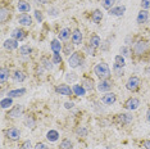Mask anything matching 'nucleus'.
I'll return each mask as SVG.
<instances>
[{
    "mask_svg": "<svg viewBox=\"0 0 150 149\" xmlns=\"http://www.w3.org/2000/svg\"><path fill=\"white\" fill-rule=\"evenodd\" d=\"M19 52H21L22 55H28V54L32 52V49H31V46H28V45H22L21 48H19Z\"/></svg>",
    "mask_w": 150,
    "mask_h": 149,
    "instance_id": "nucleus-32",
    "label": "nucleus"
},
{
    "mask_svg": "<svg viewBox=\"0 0 150 149\" xmlns=\"http://www.w3.org/2000/svg\"><path fill=\"white\" fill-rule=\"evenodd\" d=\"M100 37H99L98 35H93L91 36V39H90V45L91 46H94V48H98L99 45H100Z\"/></svg>",
    "mask_w": 150,
    "mask_h": 149,
    "instance_id": "nucleus-27",
    "label": "nucleus"
},
{
    "mask_svg": "<svg viewBox=\"0 0 150 149\" xmlns=\"http://www.w3.org/2000/svg\"><path fill=\"white\" fill-rule=\"evenodd\" d=\"M94 72H95V74H96L99 79H101V80H107L108 77L110 76V70H109L108 64L104 63V62L98 63L96 66H95V68H94Z\"/></svg>",
    "mask_w": 150,
    "mask_h": 149,
    "instance_id": "nucleus-1",
    "label": "nucleus"
},
{
    "mask_svg": "<svg viewBox=\"0 0 150 149\" xmlns=\"http://www.w3.org/2000/svg\"><path fill=\"white\" fill-rule=\"evenodd\" d=\"M72 41L73 44H76V45H78V44L82 43V33H81L80 30H74L73 33H72Z\"/></svg>",
    "mask_w": 150,
    "mask_h": 149,
    "instance_id": "nucleus-17",
    "label": "nucleus"
},
{
    "mask_svg": "<svg viewBox=\"0 0 150 149\" xmlns=\"http://www.w3.org/2000/svg\"><path fill=\"white\" fill-rule=\"evenodd\" d=\"M35 149H47V147H46V144H44V143H37Z\"/></svg>",
    "mask_w": 150,
    "mask_h": 149,
    "instance_id": "nucleus-46",
    "label": "nucleus"
},
{
    "mask_svg": "<svg viewBox=\"0 0 150 149\" xmlns=\"http://www.w3.org/2000/svg\"><path fill=\"white\" fill-rule=\"evenodd\" d=\"M26 125L28 127H33V126H35V120H33L32 117H27L26 118Z\"/></svg>",
    "mask_w": 150,
    "mask_h": 149,
    "instance_id": "nucleus-39",
    "label": "nucleus"
},
{
    "mask_svg": "<svg viewBox=\"0 0 150 149\" xmlns=\"http://www.w3.org/2000/svg\"><path fill=\"white\" fill-rule=\"evenodd\" d=\"M140 106V100L137 99V98H131V99H128L127 101H126L125 104V108L128 111H134V109H137Z\"/></svg>",
    "mask_w": 150,
    "mask_h": 149,
    "instance_id": "nucleus-5",
    "label": "nucleus"
},
{
    "mask_svg": "<svg viewBox=\"0 0 150 149\" xmlns=\"http://www.w3.org/2000/svg\"><path fill=\"white\" fill-rule=\"evenodd\" d=\"M8 17H9V11H8V9H6V8H1V9H0V21H1V23H4Z\"/></svg>",
    "mask_w": 150,
    "mask_h": 149,
    "instance_id": "nucleus-28",
    "label": "nucleus"
},
{
    "mask_svg": "<svg viewBox=\"0 0 150 149\" xmlns=\"http://www.w3.org/2000/svg\"><path fill=\"white\" fill-rule=\"evenodd\" d=\"M141 6L145 9H149L150 8V0H141Z\"/></svg>",
    "mask_w": 150,
    "mask_h": 149,
    "instance_id": "nucleus-42",
    "label": "nucleus"
},
{
    "mask_svg": "<svg viewBox=\"0 0 150 149\" xmlns=\"http://www.w3.org/2000/svg\"><path fill=\"white\" fill-rule=\"evenodd\" d=\"M82 84H83V87L86 90H93V87H94V81L91 80V79H85L83 81H82Z\"/></svg>",
    "mask_w": 150,
    "mask_h": 149,
    "instance_id": "nucleus-29",
    "label": "nucleus"
},
{
    "mask_svg": "<svg viewBox=\"0 0 150 149\" xmlns=\"http://www.w3.org/2000/svg\"><path fill=\"white\" fill-rule=\"evenodd\" d=\"M114 72L117 73V76H123V70H122V67L114 66Z\"/></svg>",
    "mask_w": 150,
    "mask_h": 149,
    "instance_id": "nucleus-43",
    "label": "nucleus"
},
{
    "mask_svg": "<svg viewBox=\"0 0 150 149\" xmlns=\"http://www.w3.org/2000/svg\"><path fill=\"white\" fill-rule=\"evenodd\" d=\"M82 54H81L80 52H76V53H73L72 55L69 57V59H68V64H69L72 68H76V67H78L81 63H82Z\"/></svg>",
    "mask_w": 150,
    "mask_h": 149,
    "instance_id": "nucleus-2",
    "label": "nucleus"
},
{
    "mask_svg": "<svg viewBox=\"0 0 150 149\" xmlns=\"http://www.w3.org/2000/svg\"><path fill=\"white\" fill-rule=\"evenodd\" d=\"M18 22L21 23V25H23V26H31V25H32V18H31V17H30L28 14L23 13V14L19 16Z\"/></svg>",
    "mask_w": 150,
    "mask_h": 149,
    "instance_id": "nucleus-12",
    "label": "nucleus"
},
{
    "mask_svg": "<svg viewBox=\"0 0 150 149\" xmlns=\"http://www.w3.org/2000/svg\"><path fill=\"white\" fill-rule=\"evenodd\" d=\"M121 53L123 54V55H126V57L129 55V50H128L127 46H122V48H121Z\"/></svg>",
    "mask_w": 150,
    "mask_h": 149,
    "instance_id": "nucleus-44",
    "label": "nucleus"
},
{
    "mask_svg": "<svg viewBox=\"0 0 150 149\" xmlns=\"http://www.w3.org/2000/svg\"><path fill=\"white\" fill-rule=\"evenodd\" d=\"M114 3H115V0H101V5H103L105 9H108V11H110Z\"/></svg>",
    "mask_w": 150,
    "mask_h": 149,
    "instance_id": "nucleus-31",
    "label": "nucleus"
},
{
    "mask_svg": "<svg viewBox=\"0 0 150 149\" xmlns=\"http://www.w3.org/2000/svg\"><path fill=\"white\" fill-rule=\"evenodd\" d=\"M66 80L68 81V82H73V81H76L77 80V76H76V73H67V76H66Z\"/></svg>",
    "mask_w": 150,
    "mask_h": 149,
    "instance_id": "nucleus-37",
    "label": "nucleus"
},
{
    "mask_svg": "<svg viewBox=\"0 0 150 149\" xmlns=\"http://www.w3.org/2000/svg\"><path fill=\"white\" fill-rule=\"evenodd\" d=\"M148 48H149V43L145 41V40H140V41L135 45V53L136 54H142Z\"/></svg>",
    "mask_w": 150,
    "mask_h": 149,
    "instance_id": "nucleus-6",
    "label": "nucleus"
},
{
    "mask_svg": "<svg viewBox=\"0 0 150 149\" xmlns=\"http://www.w3.org/2000/svg\"><path fill=\"white\" fill-rule=\"evenodd\" d=\"M9 76V70L5 68V67H3L1 70H0V81H1V84L5 82V80L8 79Z\"/></svg>",
    "mask_w": 150,
    "mask_h": 149,
    "instance_id": "nucleus-23",
    "label": "nucleus"
},
{
    "mask_svg": "<svg viewBox=\"0 0 150 149\" xmlns=\"http://www.w3.org/2000/svg\"><path fill=\"white\" fill-rule=\"evenodd\" d=\"M112 87V82L108 80H101L98 85V90L99 91H109Z\"/></svg>",
    "mask_w": 150,
    "mask_h": 149,
    "instance_id": "nucleus-13",
    "label": "nucleus"
},
{
    "mask_svg": "<svg viewBox=\"0 0 150 149\" xmlns=\"http://www.w3.org/2000/svg\"><path fill=\"white\" fill-rule=\"evenodd\" d=\"M71 36V30L69 28H62L59 32V40H63V41H66V40L69 39Z\"/></svg>",
    "mask_w": 150,
    "mask_h": 149,
    "instance_id": "nucleus-21",
    "label": "nucleus"
},
{
    "mask_svg": "<svg viewBox=\"0 0 150 149\" xmlns=\"http://www.w3.org/2000/svg\"><path fill=\"white\" fill-rule=\"evenodd\" d=\"M17 6H18V11L22 12V13H27V12H30V9H31L30 4L27 1H25V0H19Z\"/></svg>",
    "mask_w": 150,
    "mask_h": 149,
    "instance_id": "nucleus-16",
    "label": "nucleus"
},
{
    "mask_svg": "<svg viewBox=\"0 0 150 149\" xmlns=\"http://www.w3.org/2000/svg\"><path fill=\"white\" fill-rule=\"evenodd\" d=\"M63 50H64V54L69 55V54L73 52V45H72V44H66V45H64V48H63Z\"/></svg>",
    "mask_w": 150,
    "mask_h": 149,
    "instance_id": "nucleus-35",
    "label": "nucleus"
},
{
    "mask_svg": "<svg viewBox=\"0 0 150 149\" xmlns=\"http://www.w3.org/2000/svg\"><path fill=\"white\" fill-rule=\"evenodd\" d=\"M50 48H52L53 53H59L60 49H62V46H60V43L58 41V40H53L52 44H50Z\"/></svg>",
    "mask_w": 150,
    "mask_h": 149,
    "instance_id": "nucleus-26",
    "label": "nucleus"
},
{
    "mask_svg": "<svg viewBox=\"0 0 150 149\" xmlns=\"http://www.w3.org/2000/svg\"><path fill=\"white\" fill-rule=\"evenodd\" d=\"M139 86H140V79L139 77H136V76L129 77L127 84H126V87H127L129 91H136L139 89Z\"/></svg>",
    "mask_w": 150,
    "mask_h": 149,
    "instance_id": "nucleus-3",
    "label": "nucleus"
},
{
    "mask_svg": "<svg viewBox=\"0 0 150 149\" xmlns=\"http://www.w3.org/2000/svg\"><path fill=\"white\" fill-rule=\"evenodd\" d=\"M42 63H44V66H45V68L46 70H52L53 68V66H52V62H49L46 58H44L42 59Z\"/></svg>",
    "mask_w": 150,
    "mask_h": 149,
    "instance_id": "nucleus-41",
    "label": "nucleus"
},
{
    "mask_svg": "<svg viewBox=\"0 0 150 149\" xmlns=\"http://www.w3.org/2000/svg\"><path fill=\"white\" fill-rule=\"evenodd\" d=\"M55 90H57V93H59L60 95H66V96H68V95H71V94L73 93V90L71 89L68 85H58L57 87H55Z\"/></svg>",
    "mask_w": 150,
    "mask_h": 149,
    "instance_id": "nucleus-7",
    "label": "nucleus"
},
{
    "mask_svg": "<svg viewBox=\"0 0 150 149\" xmlns=\"http://www.w3.org/2000/svg\"><path fill=\"white\" fill-rule=\"evenodd\" d=\"M6 138L11 139V140H18L21 138V131L17 127H11L6 130Z\"/></svg>",
    "mask_w": 150,
    "mask_h": 149,
    "instance_id": "nucleus-4",
    "label": "nucleus"
},
{
    "mask_svg": "<svg viewBox=\"0 0 150 149\" xmlns=\"http://www.w3.org/2000/svg\"><path fill=\"white\" fill-rule=\"evenodd\" d=\"M76 133L78 135H81V136H86V135H87V130L85 127H78L76 130Z\"/></svg>",
    "mask_w": 150,
    "mask_h": 149,
    "instance_id": "nucleus-38",
    "label": "nucleus"
},
{
    "mask_svg": "<svg viewBox=\"0 0 150 149\" xmlns=\"http://www.w3.org/2000/svg\"><path fill=\"white\" fill-rule=\"evenodd\" d=\"M149 18V13L145 11H140L139 14H137V23H140V25H142V23H145L146 21H148Z\"/></svg>",
    "mask_w": 150,
    "mask_h": 149,
    "instance_id": "nucleus-18",
    "label": "nucleus"
},
{
    "mask_svg": "<svg viewBox=\"0 0 150 149\" xmlns=\"http://www.w3.org/2000/svg\"><path fill=\"white\" fill-rule=\"evenodd\" d=\"M64 107H66L67 109H69V108H72V107H73V103H72V101H67V103L64 104Z\"/></svg>",
    "mask_w": 150,
    "mask_h": 149,
    "instance_id": "nucleus-47",
    "label": "nucleus"
},
{
    "mask_svg": "<svg viewBox=\"0 0 150 149\" xmlns=\"http://www.w3.org/2000/svg\"><path fill=\"white\" fill-rule=\"evenodd\" d=\"M144 147H145L146 149H150V140H145V141H144Z\"/></svg>",
    "mask_w": 150,
    "mask_h": 149,
    "instance_id": "nucleus-48",
    "label": "nucleus"
},
{
    "mask_svg": "<svg viewBox=\"0 0 150 149\" xmlns=\"http://www.w3.org/2000/svg\"><path fill=\"white\" fill-rule=\"evenodd\" d=\"M114 62H115V66H117V67H123L125 66V58L122 55H117V57H115Z\"/></svg>",
    "mask_w": 150,
    "mask_h": 149,
    "instance_id": "nucleus-34",
    "label": "nucleus"
},
{
    "mask_svg": "<svg viewBox=\"0 0 150 149\" xmlns=\"http://www.w3.org/2000/svg\"><path fill=\"white\" fill-rule=\"evenodd\" d=\"M12 98H9V96H6V98H4V99H1V108H8V107H11L12 106Z\"/></svg>",
    "mask_w": 150,
    "mask_h": 149,
    "instance_id": "nucleus-33",
    "label": "nucleus"
},
{
    "mask_svg": "<svg viewBox=\"0 0 150 149\" xmlns=\"http://www.w3.org/2000/svg\"><path fill=\"white\" fill-rule=\"evenodd\" d=\"M31 147H32V145H31V141L27 140V141H25V143L21 145V147H19V149H31Z\"/></svg>",
    "mask_w": 150,
    "mask_h": 149,
    "instance_id": "nucleus-40",
    "label": "nucleus"
},
{
    "mask_svg": "<svg viewBox=\"0 0 150 149\" xmlns=\"http://www.w3.org/2000/svg\"><path fill=\"white\" fill-rule=\"evenodd\" d=\"M53 63H62V58H60V54L59 53H54L53 54Z\"/></svg>",
    "mask_w": 150,
    "mask_h": 149,
    "instance_id": "nucleus-36",
    "label": "nucleus"
},
{
    "mask_svg": "<svg viewBox=\"0 0 150 149\" xmlns=\"http://www.w3.org/2000/svg\"><path fill=\"white\" fill-rule=\"evenodd\" d=\"M125 12H126V6L125 5H121V6L112 8L110 11H109V14H110V16H115V17H119V16L123 14Z\"/></svg>",
    "mask_w": 150,
    "mask_h": 149,
    "instance_id": "nucleus-14",
    "label": "nucleus"
},
{
    "mask_svg": "<svg viewBox=\"0 0 150 149\" xmlns=\"http://www.w3.org/2000/svg\"><path fill=\"white\" fill-rule=\"evenodd\" d=\"M46 138L49 141H57L58 138H59V134H58V131H55V130H50L49 133L46 134Z\"/></svg>",
    "mask_w": 150,
    "mask_h": 149,
    "instance_id": "nucleus-22",
    "label": "nucleus"
},
{
    "mask_svg": "<svg viewBox=\"0 0 150 149\" xmlns=\"http://www.w3.org/2000/svg\"><path fill=\"white\" fill-rule=\"evenodd\" d=\"M72 90H73V93L76 94L77 96H83L85 95V93H86V89L82 86V85H74L73 87H72Z\"/></svg>",
    "mask_w": 150,
    "mask_h": 149,
    "instance_id": "nucleus-20",
    "label": "nucleus"
},
{
    "mask_svg": "<svg viewBox=\"0 0 150 149\" xmlns=\"http://www.w3.org/2000/svg\"><path fill=\"white\" fill-rule=\"evenodd\" d=\"M4 48L6 50H14L18 48V41L14 39H8L4 41Z\"/></svg>",
    "mask_w": 150,
    "mask_h": 149,
    "instance_id": "nucleus-11",
    "label": "nucleus"
},
{
    "mask_svg": "<svg viewBox=\"0 0 150 149\" xmlns=\"http://www.w3.org/2000/svg\"><path fill=\"white\" fill-rule=\"evenodd\" d=\"M115 100H117V98H115V94H113V93H107L101 98V101H103L104 104H108V106H112Z\"/></svg>",
    "mask_w": 150,
    "mask_h": 149,
    "instance_id": "nucleus-8",
    "label": "nucleus"
},
{
    "mask_svg": "<svg viewBox=\"0 0 150 149\" xmlns=\"http://www.w3.org/2000/svg\"><path fill=\"white\" fill-rule=\"evenodd\" d=\"M101 18H103V13H101L100 11H95L93 13V16H91V19H93L94 23H99L101 21Z\"/></svg>",
    "mask_w": 150,
    "mask_h": 149,
    "instance_id": "nucleus-25",
    "label": "nucleus"
},
{
    "mask_svg": "<svg viewBox=\"0 0 150 149\" xmlns=\"http://www.w3.org/2000/svg\"><path fill=\"white\" fill-rule=\"evenodd\" d=\"M26 93V89H17V90H11L8 93V96L9 98H17V96H22L23 94Z\"/></svg>",
    "mask_w": 150,
    "mask_h": 149,
    "instance_id": "nucleus-19",
    "label": "nucleus"
},
{
    "mask_svg": "<svg viewBox=\"0 0 150 149\" xmlns=\"http://www.w3.org/2000/svg\"><path fill=\"white\" fill-rule=\"evenodd\" d=\"M13 79L16 81L22 82V81H25V79H26V74H25V72H22V71H16L14 74H13Z\"/></svg>",
    "mask_w": 150,
    "mask_h": 149,
    "instance_id": "nucleus-24",
    "label": "nucleus"
},
{
    "mask_svg": "<svg viewBox=\"0 0 150 149\" xmlns=\"http://www.w3.org/2000/svg\"><path fill=\"white\" fill-rule=\"evenodd\" d=\"M60 149H73L72 141L68 140V139H64L62 143H60Z\"/></svg>",
    "mask_w": 150,
    "mask_h": 149,
    "instance_id": "nucleus-30",
    "label": "nucleus"
},
{
    "mask_svg": "<svg viewBox=\"0 0 150 149\" xmlns=\"http://www.w3.org/2000/svg\"><path fill=\"white\" fill-rule=\"evenodd\" d=\"M25 37H26V32L23 31V30H21V28L13 30V32H12V39H14V40H17V41H19V40H23Z\"/></svg>",
    "mask_w": 150,
    "mask_h": 149,
    "instance_id": "nucleus-10",
    "label": "nucleus"
},
{
    "mask_svg": "<svg viewBox=\"0 0 150 149\" xmlns=\"http://www.w3.org/2000/svg\"><path fill=\"white\" fill-rule=\"evenodd\" d=\"M22 111H23V107L22 106H16L14 108H13L12 111H9V113H8V116L11 117V118H16V117H18V116H21V113H22Z\"/></svg>",
    "mask_w": 150,
    "mask_h": 149,
    "instance_id": "nucleus-15",
    "label": "nucleus"
},
{
    "mask_svg": "<svg viewBox=\"0 0 150 149\" xmlns=\"http://www.w3.org/2000/svg\"><path fill=\"white\" fill-rule=\"evenodd\" d=\"M35 16H36V19H37L39 22L42 21V14H41V12H40V11H36V12H35Z\"/></svg>",
    "mask_w": 150,
    "mask_h": 149,
    "instance_id": "nucleus-45",
    "label": "nucleus"
},
{
    "mask_svg": "<svg viewBox=\"0 0 150 149\" xmlns=\"http://www.w3.org/2000/svg\"><path fill=\"white\" fill-rule=\"evenodd\" d=\"M146 118H148V121L150 122V109L148 111V113H146Z\"/></svg>",
    "mask_w": 150,
    "mask_h": 149,
    "instance_id": "nucleus-49",
    "label": "nucleus"
},
{
    "mask_svg": "<svg viewBox=\"0 0 150 149\" xmlns=\"http://www.w3.org/2000/svg\"><path fill=\"white\" fill-rule=\"evenodd\" d=\"M132 121V116L131 114H127V113H122V114H118L117 116V122L118 123H122V125H127Z\"/></svg>",
    "mask_w": 150,
    "mask_h": 149,
    "instance_id": "nucleus-9",
    "label": "nucleus"
}]
</instances>
